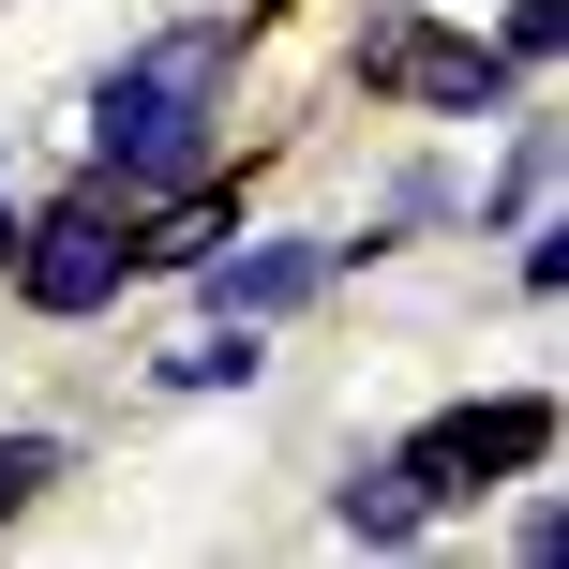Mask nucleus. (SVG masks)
I'll use <instances>...</instances> for the list:
<instances>
[{
  "label": "nucleus",
  "mask_w": 569,
  "mask_h": 569,
  "mask_svg": "<svg viewBox=\"0 0 569 569\" xmlns=\"http://www.w3.org/2000/svg\"><path fill=\"white\" fill-rule=\"evenodd\" d=\"M240 60H256V0H226V16H180V30H136V46L90 76V196L150 210V196H180L196 166H226Z\"/></svg>",
  "instance_id": "1"
},
{
  "label": "nucleus",
  "mask_w": 569,
  "mask_h": 569,
  "mask_svg": "<svg viewBox=\"0 0 569 569\" xmlns=\"http://www.w3.org/2000/svg\"><path fill=\"white\" fill-rule=\"evenodd\" d=\"M405 480H420L435 525L480 510V495H510V480H555V390L525 375V390H465V405H435V420L405 435Z\"/></svg>",
  "instance_id": "2"
},
{
  "label": "nucleus",
  "mask_w": 569,
  "mask_h": 569,
  "mask_svg": "<svg viewBox=\"0 0 569 569\" xmlns=\"http://www.w3.org/2000/svg\"><path fill=\"white\" fill-rule=\"evenodd\" d=\"M16 284L30 315H46V330H90V315H120V284H136V210L120 196H46V210H16Z\"/></svg>",
  "instance_id": "3"
},
{
  "label": "nucleus",
  "mask_w": 569,
  "mask_h": 569,
  "mask_svg": "<svg viewBox=\"0 0 569 569\" xmlns=\"http://www.w3.org/2000/svg\"><path fill=\"white\" fill-rule=\"evenodd\" d=\"M360 76H375V90H405L420 120H495V106L525 90L495 30H435L420 0H375V16H360Z\"/></svg>",
  "instance_id": "4"
},
{
  "label": "nucleus",
  "mask_w": 569,
  "mask_h": 569,
  "mask_svg": "<svg viewBox=\"0 0 569 569\" xmlns=\"http://www.w3.org/2000/svg\"><path fill=\"white\" fill-rule=\"evenodd\" d=\"M180 284H196L210 315H256V330H284V315H315V300L345 284V240H330V226H226Z\"/></svg>",
  "instance_id": "5"
},
{
  "label": "nucleus",
  "mask_w": 569,
  "mask_h": 569,
  "mask_svg": "<svg viewBox=\"0 0 569 569\" xmlns=\"http://www.w3.org/2000/svg\"><path fill=\"white\" fill-rule=\"evenodd\" d=\"M330 540H360V555H420V540H435L405 450H375V465H345V480H330Z\"/></svg>",
  "instance_id": "6"
},
{
  "label": "nucleus",
  "mask_w": 569,
  "mask_h": 569,
  "mask_svg": "<svg viewBox=\"0 0 569 569\" xmlns=\"http://www.w3.org/2000/svg\"><path fill=\"white\" fill-rule=\"evenodd\" d=\"M256 375H270V330H256V315H210L196 345H166V360H150V390L210 405V390H256Z\"/></svg>",
  "instance_id": "7"
},
{
  "label": "nucleus",
  "mask_w": 569,
  "mask_h": 569,
  "mask_svg": "<svg viewBox=\"0 0 569 569\" xmlns=\"http://www.w3.org/2000/svg\"><path fill=\"white\" fill-rule=\"evenodd\" d=\"M555 166H569V136H555V120H525V136H510V166H495V196H480V226H495V240H510V226H540V210H555Z\"/></svg>",
  "instance_id": "8"
},
{
  "label": "nucleus",
  "mask_w": 569,
  "mask_h": 569,
  "mask_svg": "<svg viewBox=\"0 0 569 569\" xmlns=\"http://www.w3.org/2000/svg\"><path fill=\"white\" fill-rule=\"evenodd\" d=\"M60 480H76V450H60V435H0V525H16V510H46Z\"/></svg>",
  "instance_id": "9"
},
{
  "label": "nucleus",
  "mask_w": 569,
  "mask_h": 569,
  "mask_svg": "<svg viewBox=\"0 0 569 569\" xmlns=\"http://www.w3.org/2000/svg\"><path fill=\"white\" fill-rule=\"evenodd\" d=\"M495 46H510V76H540V60L569 46V0H510V16H495Z\"/></svg>",
  "instance_id": "10"
},
{
  "label": "nucleus",
  "mask_w": 569,
  "mask_h": 569,
  "mask_svg": "<svg viewBox=\"0 0 569 569\" xmlns=\"http://www.w3.org/2000/svg\"><path fill=\"white\" fill-rule=\"evenodd\" d=\"M510 495H525V510H510V555H525V569H555V555H569V510H555L540 480H510Z\"/></svg>",
  "instance_id": "11"
},
{
  "label": "nucleus",
  "mask_w": 569,
  "mask_h": 569,
  "mask_svg": "<svg viewBox=\"0 0 569 569\" xmlns=\"http://www.w3.org/2000/svg\"><path fill=\"white\" fill-rule=\"evenodd\" d=\"M525 240V300H569V226H555V210H540V226H510Z\"/></svg>",
  "instance_id": "12"
},
{
  "label": "nucleus",
  "mask_w": 569,
  "mask_h": 569,
  "mask_svg": "<svg viewBox=\"0 0 569 569\" xmlns=\"http://www.w3.org/2000/svg\"><path fill=\"white\" fill-rule=\"evenodd\" d=\"M450 210H465V196H450L435 166H405V180H390V226H450Z\"/></svg>",
  "instance_id": "13"
},
{
  "label": "nucleus",
  "mask_w": 569,
  "mask_h": 569,
  "mask_svg": "<svg viewBox=\"0 0 569 569\" xmlns=\"http://www.w3.org/2000/svg\"><path fill=\"white\" fill-rule=\"evenodd\" d=\"M0 180H16V166H0Z\"/></svg>",
  "instance_id": "14"
}]
</instances>
